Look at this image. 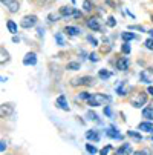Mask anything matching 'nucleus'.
<instances>
[{"mask_svg": "<svg viewBox=\"0 0 153 155\" xmlns=\"http://www.w3.org/2000/svg\"><path fill=\"white\" fill-rule=\"evenodd\" d=\"M37 25V15H26V17H23L21 18V21H20V26L21 28H32V26H35Z\"/></svg>", "mask_w": 153, "mask_h": 155, "instance_id": "nucleus-3", "label": "nucleus"}, {"mask_svg": "<svg viewBox=\"0 0 153 155\" xmlns=\"http://www.w3.org/2000/svg\"><path fill=\"white\" fill-rule=\"evenodd\" d=\"M0 52H2V58H0V61L5 63V60H8V52H5V48L3 46L0 48Z\"/></svg>", "mask_w": 153, "mask_h": 155, "instance_id": "nucleus-28", "label": "nucleus"}, {"mask_svg": "<svg viewBox=\"0 0 153 155\" xmlns=\"http://www.w3.org/2000/svg\"><path fill=\"white\" fill-rule=\"evenodd\" d=\"M72 15H74L75 18H80V17H81V12H80V11H74V14H72Z\"/></svg>", "mask_w": 153, "mask_h": 155, "instance_id": "nucleus-41", "label": "nucleus"}, {"mask_svg": "<svg viewBox=\"0 0 153 155\" xmlns=\"http://www.w3.org/2000/svg\"><path fill=\"white\" fill-rule=\"evenodd\" d=\"M92 83H94V77H89V75L78 77V78H74L71 81L72 86H91Z\"/></svg>", "mask_w": 153, "mask_h": 155, "instance_id": "nucleus-1", "label": "nucleus"}, {"mask_svg": "<svg viewBox=\"0 0 153 155\" xmlns=\"http://www.w3.org/2000/svg\"><path fill=\"white\" fill-rule=\"evenodd\" d=\"M147 92H148L150 95H153V86H148V89H147Z\"/></svg>", "mask_w": 153, "mask_h": 155, "instance_id": "nucleus-42", "label": "nucleus"}, {"mask_svg": "<svg viewBox=\"0 0 153 155\" xmlns=\"http://www.w3.org/2000/svg\"><path fill=\"white\" fill-rule=\"evenodd\" d=\"M127 135L132 137V138H135V140H142L141 134H138V132H135V130H127Z\"/></svg>", "mask_w": 153, "mask_h": 155, "instance_id": "nucleus-19", "label": "nucleus"}, {"mask_svg": "<svg viewBox=\"0 0 153 155\" xmlns=\"http://www.w3.org/2000/svg\"><path fill=\"white\" fill-rule=\"evenodd\" d=\"M12 41H14V43H18V41H20V38H18L17 35H14V37H12Z\"/></svg>", "mask_w": 153, "mask_h": 155, "instance_id": "nucleus-43", "label": "nucleus"}, {"mask_svg": "<svg viewBox=\"0 0 153 155\" xmlns=\"http://www.w3.org/2000/svg\"><path fill=\"white\" fill-rule=\"evenodd\" d=\"M72 3H75V0H72Z\"/></svg>", "mask_w": 153, "mask_h": 155, "instance_id": "nucleus-46", "label": "nucleus"}, {"mask_svg": "<svg viewBox=\"0 0 153 155\" xmlns=\"http://www.w3.org/2000/svg\"><path fill=\"white\" fill-rule=\"evenodd\" d=\"M123 38H124L126 41H130V40L135 38V35H133L132 32H123Z\"/></svg>", "mask_w": 153, "mask_h": 155, "instance_id": "nucleus-25", "label": "nucleus"}, {"mask_svg": "<svg viewBox=\"0 0 153 155\" xmlns=\"http://www.w3.org/2000/svg\"><path fill=\"white\" fill-rule=\"evenodd\" d=\"M92 97V94H89V92H80L78 94V98L80 100H89Z\"/></svg>", "mask_w": 153, "mask_h": 155, "instance_id": "nucleus-26", "label": "nucleus"}, {"mask_svg": "<svg viewBox=\"0 0 153 155\" xmlns=\"http://www.w3.org/2000/svg\"><path fill=\"white\" fill-rule=\"evenodd\" d=\"M144 45H145V48H147V49L153 51V37L147 38V40H145V43H144Z\"/></svg>", "mask_w": 153, "mask_h": 155, "instance_id": "nucleus-24", "label": "nucleus"}, {"mask_svg": "<svg viewBox=\"0 0 153 155\" xmlns=\"http://www.w3.org/2000/svg\"><path fill=\"white\" fill-rule=\"evenodd\" d=\"M86 25H87V28L92 29V31H101V25H100L98 18H92V17H91V18H87Z\"/></svg>", "mask_w": 153, "mask_h": 155, "instance_id": "nucleus-5", "label": "nucleus"}, {"mask_svg": "<svg viewBox=\"0 0 153 155\" xmlns=\"http://www.w3.org/2000/svg\"><path fill=\"white\" fill-rule=\"evenodd\" d=\"M64 32L69 34V35H72V37H75V35H78V34L81 32V29L77 28V26H66V28H64Z\"/></svg>", "mask_w": 153, "mask_h": 155, "instance_id": "nucleus-11", "label": "nucleus"}, {"mask_svg": "<svg viewBox=\"0 0 153 155\" xmlns=\"http://www.w3.org/2000/svg\"><path fill=\"white\" fill-rule=\"evenodd\" d=\"M106 135H109V137H112V138H118V140H121L123 137H121V134L118 130H115V129H107L106 130Z\"/></svg>", "mask_w": 153, "mask_h": 155, "instance_id": "nucleus-15", "label": "nucleus"}, {"mask_svg": "<svg viewBox=\"0 0 153 155\" xmlns=\"http://www.w3.org/2000/svg\"><path fill=\"white\" fill-rule=\"evenodd\" d=\"M138 129L139 130H144V132H153V123L150 121H142L138 124Z\"/></svg>", "mask_w": 153, "mask_h": 155, "instance_id": "nucleus-9", "label": "nucleus"}, {"mask_svg": "<svg viewBox=\"0 0 153 155\" xmlns=\"http://www.w3.org/2000/svg\"><path fill=\"white\" fill-rule=\"evenodd\" d=\"M104 114H106L107 117H112V109L109 107V106H104Z\"/></svg>", "mask_w": 153, "mask_h": 155, "instance_id": "nucleus-34", "label": "nucleus"}, {"mask_svg": "<svg viewBox=\"0 0 153 155\" xmlns=\"http://www.w3.org/2000/svg\"><path fill=\"white\" fill-rule=\"evenodd\" d=\"M55 40L58 41V45H60V46L64 45V40H63V35H61V34H55Z\"/></svg>", "mask_w": 153, "mask_h": 155, "instance_id": "nucleus-29", "label": "nucleus"}, {"mask_svg": "<svg viewBox=\"0 0 153 155\" xmlns=\"http://www.w3.org/2000/svg\"><path fill=\"white\" fill-rule=\"evenodd\" d=\"M87 118H91V120H94V121H98V123H100L98 115H97L95 112H92V110H89V112H87Z\"/></svg>", "mask_w": 153, "mask_h": 155, "instance_id": "nucleus-27", "label": "nucleus"}, {"mask_svg": "<svg viewBox=\"0 0 153 155\" xmlns=\"http://www.w3.org/2000/svg\"><path fill=\"white\" fill-rule=\"evenodd\" d=\"M14 2H15V0H2V3H3V5H5L6 8H8V6H9L11 3H14Z\"/></svg>", "mask_w": 153, "mask_h": 155, "instance_id": "nucleus-38", "label": "nucleus"}, {"mask_svg": "<svg viewBox=\"0 0 153 155\" xmlns=\"http://www.w3.org/2000/svg\"><path fill=\"white\" fill-rule=\"evenodd\" d=\"M37 32H38V37H43V35H45V29H43V28H38Z\"/></svg>", "mask_w": 153, "mask_h": 155, "instance_id": "nucleus-40", "label": "nucleus"}, {"mask_svg": "<svg viewBox=\"0 0 153 155\" xmlns=\"http://www.w3.org/2000/svg\"><path fill=\"white\" fill-rule=\"evenodd\" d=\"M130 152H132V146H130L129 143H124L121 147H118V149H116L115 155H129Z\"/></svg>", "mask_w": 153, "mask_h": 155, "instance_id": "nucleus-7", "label": "nucleus"}, {"mask_svg": "<svg viewBox=\"0 0 153 155\" xmlns=\"http://www.w3.org/2000/svg\"><path fill=\"white\" fill-rule=\"evenodd\" d=\"M145 101H147V95L144 92H138L136 95H133L132 98H130V103H132L133 107H141Z\"/></svg>", "mask_w": 153, "mask_h": 155, "instance_id": "nucleus-2", "label": "nucleus"}, {"mask_svg": "<svg viewBox=\"0 0 153 155\" xmlns=\"http://www.w3.org/2000/svg\"><path fill=\"white\" fill-rule=\"evenodd\" d=\"M6 26H8V29H9L11 34H17V25L14 23L12 20H8V21H6Z\"/></svg>", "mask_w": 153, "mask_h": 155, "instance_id": "nucleus-16", "label": "nucleus"}, {"mask_svg": "<svg viewBox=\"0 0 153 155\" xmlns=\"http://www.w3.org/2000/svg\"><path fill=\"white\" fill-rule=\"evenodd\" d=\"M11 112H12V106H9V104H2V107H0V114H2V117L9 115Z\"/></svg>", "mask_w": 153, "mask_h": 155, "instance_id": "nucleus-14", "label": "nucleus"}, {"mask_svg": "<svg viewBox=\"0 0 153 155\" xmlns=\"http://www.w3.org/2000/svg\"><path fill=\"white\" fill-rule=\"evenodd\" d=\"M86 138L87 140H92V141H98L100 140V135L97 134V130H87L86 132Z\"/></svg>", "mask_w": 153, "mask_h": 155, "instance_id": "nucleus-13", "label": "nucleus"}, {"mask_svg": "<svg viewBox=\"0 0 153 155\" xmlns=\"http://www.w3.org/2000/svg\"><path fill=\"white\" fill-rule=\"evenodd\" d=\"M107 25L110 26V28H113V26L116 25V20H115L113 17H109V20H107Z\"/></svg>", "mask_w": 153, "mask_h": 155, "instance_id": "nucleus-30", "label": "nucleus"}, {"mask_svg": "<svg viewBox=\"0 0 153 155\" xmlns=\"http://www.w3.org/2000/svg\"><path fill=\"white\" fill-rule=\"evenodd\" d=\"M121 51H123V54H130L132 48H130V45H129L127 41H124V43H123V46H121Z\"/></svg>", "mask_w": 153, "mask_h": 155, "instance_id": "nucleus-21", "label": "nucleus"}, {"mask_svg": "<svg viewBox=\"0 0 153 155\" xmlns=\"http://www.w3.org/2000/svg\"><path fill=\"white\" fill-rule=\"evenodd\" d=\"M142 117L147 120H153V106H145L142 109Z\"/></svg>", "mask_w": 153, "mask_h": 155, "instance_id": "nucleus-10", "label": "nucleus"}, {"mask_svg": "<svg viewBox=\"0 0 153 155\" xmlns=\"http://www.w3.org/2000/svg\"><path fill=\"white\" fill-rule=\"evenodd\" d=\"M80 66H81V64H80L78 61H71V63H68L66 69H69V71H78Z\"/></svg>", "mask_w": 153, "mask_h": 155, "instance_id": "nucleus-17", "label": "nucleus"}, {"mask_svg": "<svg viewBox=\"0 0 153 155\" xmlns=\"http://www.w3.org/2000/svg\"><path fill=\"white\" fill-rule=\"evenodd\" d=\"M116 94H120V95H126V91H124V87H123V83L116 87Z\"/></svg>", "mask_w": 153, "mask_h": 155, "instance_id": "nucleus-32", "label": "nucleus"}, {"mask_svg": "<svg viewBox=\"0 0 153 155\" xmlns=\"http://www.w3.org/2000/svg\"><path fill=\"white\" fill-rule=\"evenodd\" d=\"M135 155H150V152H148L147 149H144V150H138V152H135Z\"/></svg>", "mask_w": 153, "mask_h": 155, "instance_id": "nucleus-36", "label": "nucleus"}, {"mask_svg": "<svg viewBox=\"0 0 153 155\" xmlns=\"http://www.w3.org/2000/svg\"><path fill=\"white\" fill-rule=\"evenodd\" d=\"M37 63V55H35V52H28L26 55H25V58H23V64H26V66H34Z\"/></svg>", "mask_w": 153, "mask_h": 155, "instance_id": "nucleus-6", "label": "nucleus"}, {"mask_svg": "<svg viewBox=\"0 0 153 155\" xmlns=\"http://www.w3.org/2000/svg\"><path fill=\"white\" fill-rule=\"evenodd\" d=\"M74 8L72 6H63V8H60V14L63 15V17H69V15H72L74 14Z\"/></svg>", "mask_w": 153, "mask_h": 155, "instance_id": "nucleus-12", "label": "nucleus"}, {"mask_svg": "<svg viewBox=\"0 0 153 155\" xmlns=\"http://www.w3.org/2000/svg\"><path fill=\"white\" fill-rule=\"evenodd\" d=\"M87 40H89V41L92 43V46H98V40H97L95 37H92V35H89V37H87Z\"/></svg>", "mask_w": 153, "mask_h": 155, "instance_id": "nucleus-31", "label": "nucleus"}, {"mask_svg": "<svg viewBox=\"0 0 153 155\" xmlns=\"http://www.w3.org/2000/svg\"><path fill=\"white\" fill-rule=\"evenodd\" d=\"M18 8H20V5H18V2H17V0H15L14 3H11V5L8 6V11L14 14V12H17V11H18Z\"/></svg>", "mask_w": 153, "mask_h": 155, "instance_id": "nucleus-18", "label": "nucleus"}, {"mask_svg": "<svg viewBox=\"0 0 153 155\" xmlns=\"http://www.w3.org/2000/svg\"><path fill=\"white\" fill-rule=\"evenodd\" d=\"M55 104H57L60 109H63V110H69V109H71V107H69V104H68V100H66V97H64L63 94L57 97V100H55Z\"/></svg>", "mask_w": 153, "mask_h": 155, "instance_id": "nucleus-4", "label": "nucleus"}, {"mask_svg": "<svg viewBox=\"0 0 153 155\" xmlns=\"http://www.w3.org/2000/svg\"><path fill=\"white\" fill-rule=\"evenodd\" d=\"M116 68H118L120 71H126V69H129V58H127V57H121V58H118V60H116Z\"/></svg>", "mask_w": 153, "mask_h": 155, "instance_id": "nucleus-8", "label": "nucleus"}, {"mask_svg": "<svg viewBox=\"0 0 153 155\" xmlns=\"http://www.w3.org/2000/svg\"><path fill=\"white\" fill-rule=\"evenodd\" d=\"M5 149H6V141H5V140H2V141H0V150L5 152Z\"/></svg>", "mask_w": 153, "mask_h": 155, "instance_id": "nucleus-37", "label": "nucleus"}, {"mask_svg": "<svg viewBox=\"0 0 153 155\" xmlns=\"http://www.w3.org/2000/svg\"><path fill=\"white\" fill-rule=\"evenodd\" d=\"M83 9L87 11V12L92 11V2H91V0H84V2H83Z\"/></svg>", "mask_w": 153, "mask_h": 155, "instance_id": "nucleus-20", "label": "nucleus"}, {"mask_svg": "<svg viewBox=\"0 0 153 155\" xmlns=\"http://www.w3.org/2000/svg\"><path fill=\"white\" fill-rule=\"evenodd\" d=\"M110 149H112V146H106L104 149H101V152H100V153H101V155H107Z\"/></svg>", "mask_w": 153, "mask_h": 155, "instance_id": "nucleus-35", "label": "nucleus"}, {"mask_svg": "<svg viewBox=\"0 0 153 155\" xmlns=\"http://www.w3.org/2000/svg\"><path fill=\"white\" fill-rule=\"evenodd\" d=\"M150 72H153V68H150Z\"/></svg>", "mask_w": 153, "mask_h": 155, "instance_id": "nucleus-45", "label": "nucleus"}, {"mask_svg": "<svg viewBox=\"0 0 153 155\" xmlns=\"http://www.w3.org/2000/svg\"><path fill=\"white\" fill-rule=\"evenodd\" d=\"M139 77H141V80H142L144 83H150V78L147 77V74H145V72H141V75H139Z\"/></svg>", "mask_w": 153, "mask_h": 155, "instance_id": "nucleus-33", "label": "nucleus"}, {"mask_svg": "<svg viewBox=\"0 0 153 155\" xmlns=\"http://www.w3.org/2000/svg\"><path fill=\"white\" fill-rule=\"evenodd\" d=\"M148 34H150V35L153 37V29H151V31H148Z\"/></svg>", "mask_w": 153, "mask_h": 155, "instance_id": "nucleus-44", "label": "nucleus"}, {"mask_svg": "<svg viewBox=\"0 0 153 155\" xmlns=\"http://www.w3.org/2000/svg\"><path fill=\"white\" fill-rule=\"evenodd\" d=\"M89 60H91V61H98V57H97V54H91V55H89Z\"/></svg>", "mask_w": 153, "mask_h": 155, "instance_id": "nucleus-39", "label": "nucleus"}, {"mask_svg": "<svg viewBox=\"0 0 153 155\" xmlns=\"http://www.w3.org/2000/svg\"><path fill=\"white\" fill-rule=\"evenodd\" d=\"M86 150H87V152H89L91 155H94V153H97V147H95V146H92V144H89V143H87V144H86Z\"/></svg>", "mask_w": 153, "mask_h": 155, "instance_id": "nucleus-23", "label": "nucleus"}, {"mask_svg": "<svg viewBox=\"0 0 153 155\" xmlns=\"http://www.w3.org/2000/svg\"><path fill=\"white\" fill-rule=\"evenodd\" d=\"M98 75H100V78H109V77H110L112 74L110 72H109V71H106V69H100V72H98Z\"/></svg>", "mask_w": 153, "mask_h": 155, "instance_id": "nucleus-22", "label": "nucleus"}]
</instances>
